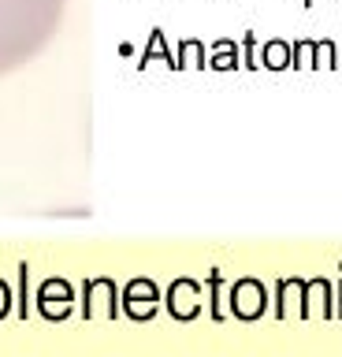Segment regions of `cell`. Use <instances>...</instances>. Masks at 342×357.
I'll use <instances>...</instances> for the list:
<instances>
[{
  "label": "cell",
  "instance_id": "8992f818",
  "mask_svg": "<svg viewBox=\"0 0 342 357\" xmlns=\"http://www.w3.org/2000/svg\"><path fill=\"white\" fill-rule=\"evenodd\" d=\"M313 56H316V45H309V41L297 45V67H316Z\"/></svg>",
  "mask_w": 342,
  "mask_h": 357
},
{
  "label": "cell",
  "instance_id": "6da1fadb",
  "mask_svg": "<svg viewBox=\"0 0 342 357\" xmlns=\"http://www.w3.org/2000/svg\"><path fill=\"white\" fill-rule=\"evenodd\" d=\"M235 312H242V317H257L261 312V287L257 283L235 287Z\"/></svg>",
  "mask_w": 342,
  "mask_h": 357
},
{
  "label": "cell",
  "instance_id": "277c9868",
  "mask_svg": "<svg viewBox=\"0 0 342 357\" xmlns=\"http://www.w3.org/2000/svg\"><path fill=\"white\" fill-rule=\"evenodd\" d=\"M264 60H268V67H286V45L272 41L268 49H264Z\"/></svg>",
  "mask_w": 342,
  "mask_h": 357
},
{
  "label": "cell",
  "instance_id": "3957f363",
  "mask_svg": "<svg viewBox=\"0 0 342 357\" xmlns=\"http://www.w3.org/2000/svg\"><path fill=\"white\" fill-rule=\"evenodd\" d=\"M4 4H8V0H0V67H8L4 60H8V56H12V49H8V38H12V33H8V19H4ZM12 45H15V38H12Z\"/></svg>",
  "mask_w": 342,
  "mask_h": 357
},
{
  "label": "cell",
  "instance_id": "7a4b0ae2",
  "mask_svg": "<svg viewBox=\"0 0 342 357\" xmlns=\"http://www.w3.org/2000/svg\"><path fill=\"white\" fill-rule=\"evenodd\" d=\"M190 294H194V287H190V283H175V287H171V309L179 312V317H190V312H194Z\"/></svg>",
  "mask_w": 342,
  "mask_h": 357
},
{
  "label": "cell",
  "instance_id": "5b68a950",
  "mask_svg": "<svg viewBox=\"0 0 342 357\" xmlns=\"http://www.w3.org/2000/svg\"><path fill=\"white\" fill-rule=\"evenodd\" d=\"M313 63H316V67H339V63H335V45H331V41L316 45V56H313Z\"/></svg>",
  "mask_w": 342,
  "mask_h": 357
},
{
  "label": "cell",
  "instance_id": "52a82bcc",
  "mask_svg": "<svg viewBox=\"0 0 342 357\" xmlns=\"http://www.w3.org/2000/svg\"><path fill=\"white\" fill-rule=\"evenodd\" d=\"M186 60H190V63H197V60H201V45H186Z\"/></svg>",
  "mask_w": 342,
  "mask_h": 357
}]
</instances>
